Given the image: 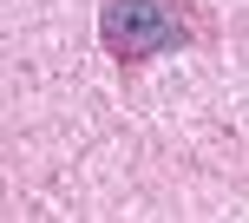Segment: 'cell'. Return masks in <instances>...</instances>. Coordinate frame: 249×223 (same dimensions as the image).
<instances>
[{
  "label": "cell",
  "instance_id": "6da1fadb",
  "mask_svg": "<svg viewBox=\"0 0 249 223\" xmlns=\"http://www.w3.org/2000/svg\"><path fill=\"white\" fill-rule=\"evenodd\" d=\"M99 33H105V46H112V59H124V66L184 46V20L171 13V0H105Z\"/></svg>",
  "mask_w": 249,
  "mask_h": 223
}]
</instances>
